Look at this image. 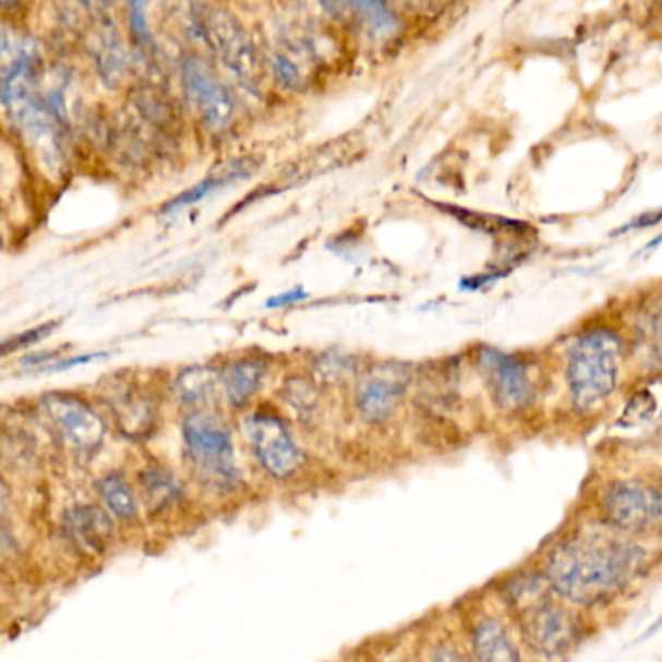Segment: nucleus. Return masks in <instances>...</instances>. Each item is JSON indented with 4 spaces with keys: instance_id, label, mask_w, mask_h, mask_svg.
<instances>
[{
    "instance_id": "23",
    "label": "nucleus",
    "mask_w": 662,
    "mask_h": 662,
    "mask_svg": "<svg viewBox=\"0 0 662 662\" xmlns=\"http://www.w3.org/2000/svg\"><path fill=\"white\" fill-rule=\"evenodd\" d=\"M310 293L305 292L303 288H293L290 292L278 293L270 300L266 301L265 305L268 310H278V308H286V305H292L298 301L308 300Z\"/></svg>"
},
{
    "instance_id": "10",
    "label": "nucleus",
    "mask_w": 662,
    "mask_h": 662,
    "mask_svg": "<svg viewBox=\"0 0 662 662\" xmlns=\"http://www.w3.org/2000/svg\"><path fill=\"white\" fill-rule=\"evenodd\" d=\"M201 27L208 44L220 53L228 67L238 72L243 80L253 79L255 51L249 44L245 32L239 26L238 20L231 19L230 14L220 10H213L201 19Z\"/></svg>"
},
{
    "instance_id": "18",
    "label": "nucleus",
    "mask_w": 662,
    "mask_h": 662,
    "mask_svg": "<svg viewBox=\"0 0 662 662\" xmlns=\"http://www.w3.org/2000/svg\"><path fill=\"white\" fill-rule=\"evenodd\" d=\"M350 9L356 10L375 34H393L398 27L397 16L381 2H353Z\"/></svg>"
},
{
    "instance_id": "12",
    "label": "nucleus",
    "mask_w": 662,
    "mask_h": 662,
    "mask_svg": "<svg viewBox=\"0 0 662 662\" xmlns=\"http://www.w3.org/2000/svg\"><path fill=\"white\" fill-rule=\"evenodd\" d=\"M67 529L80 546L104 550L113 537V525L106 513L94 505H79L67 517Z\"/></svg>"
},
{
    "instance_id": "24",
    "label": "nucleus",
    "mask_w": 662,
    "mask_h": 662,
    "mask_svg": "<svg viewBox=\"0 0 662 662\" xmlns=\"http://www.w3.org/2000/svg\"><path fill=\"white\" fill-rule=\"evenodd\" d=\"M662 220V210L657 213H647L643 216H637L631 221H627L626 226H622L619 230L612 231V236H622L626 231L643 230V228H651L654 224H659Z\"/></svg>"
},
{
    "instance_id": "15",
    "label": "nucleus",
    "mask_w": 662,
    "mask_h": 662,
    "mask_svg": "<svg viewBox=\"0 0 662 662\" xmlns=\"http://www.w3.org/2000/svg\"><path fill=\"white\" fill-rule=\"evenodd\" d=\"M98 490L107 509L113 513L117 519L133 521L134 517L139 515L136 497L123 477L107 474L106 478L99 480Z\"/></svg>"
},
{
    "instance_id": "17",
    "label": "nucleus",
    "mask_w": 662,
    "mask_h": 662,
    "mask_svg": "<svg viewBox=\"0 0 662 662\" xmlns=\"http://www.w3.org/2000/svg\"><path fill=\"white\" fill-rule=\"evenodd\" d=\"M447 213H453L457 216V220L467 224L472 230L484 231V233H519L527 228V224L522 221L507 220L499 216H486V214L468 213L462 208H445Z\"/></svg>"
},
{
    "instance_id": "27",
    "label": "nucleus",
    "mask_w": 662,
    "mask_h": 662,
    "mask_svg": "<svg viewBox=\"0 0 662 662\" xmlns=\"http://www.w3.org/2000/svg\"><path fill=\"white\" fill-rule=\"evenodd\" d=\"M659 245H662V233L661 236H657V238L651 239V241H649L643 249L645 251H653V249L659 248Z\"/></svg>"
},
{
    "instance_id": "22",
    "label": "nucleus",
    "mask_w": 662,
    "mask_h": 662,
    "mask_svg": "<svg viewBox=\"0 0 662 662\" xmlns=\"http://www.w3.org/2000/svg\"><path fill=\"white\" fill-rule=\"evenodd\" d=\"M274 69H276V74H278V79L282 80L286 86H298L300 84V71H298V67L293 64L292 59H288V57H284V55H278L276 57V61H274Z\"/></svg>"
},
{
    "instance_id": "3",
    "label": "nucleus",
    "mask_w": 662,
    "mask_h": 662,
    "mask_svg": "<svg viewBox=\"0 0 662 662\" xmlns=\"http://www.w3.org/2000/svg\"><path fill=\"white\" fill-rule=\"evenodd\" d=\"M189 459L206 486L233 490L239 482V468L230 430L220 418L208 412H195L183 424Z\"/></svg>"
},
{
    "instance_id": "7",
    "label": "nucleus",
    "mask_w": 662,
    "mask_h": 662,
    "mask_svg": "<svg viewBox=\"0 0 662 662\" xmlns=\"http://www.w3.org/2000/svg\"><path fill=\"white\" fill-rule=\"evenodd\" d=\"M408 381V365L400 362L380 363L370 373H365L356 393L363 418L370 422L387 420L395 412L400 398L405 397Z\"/></svg>"
},
{
    "instance_id": "26",
    "label": "nucleus",
    "mask_w": 662,
    "mask_h": 662,
    "mask_svg": "<svg viewBox=\"0 0 662 662\" xmlns=\"http://www.w3.org/2000/svg\"><path fill=\"white\" fill-rule=\"evenodd\" d=\"M99 356H104V353H94V356H80V358H72V360H61L59 363H53V365H45L44 371H64L71 370L74 365H80V363L89 362V360H96Z\"/></svg>"
},
{
    "instance_id": "2",
    "label": "nucleus",
    "mask_w": 662,
    "mask_h": 662,
    "mask_svg": "<svg viewBox=\"0 0 662 662\" xmlns=\"http://www.w3.org/2000/svg\"><path fill=\"white\" fill-rule=\"evenodd\" d=\"M622 342L606 328L579 336L567 353V383L575 407L581 410L601 405L618 385Z\"/></svg>"
},
{
    "instance_id": "8",
    "label": "nucleus",
    "mask_w": 662,
    "mask_h": 662,
    "mask_svg": "<svg viewBox=\"0 0 662 662\" xmlns=\"http://www.w3.org/2000/svg\"><path fill=\"white\" fill-rule=\"evenodd\" d=\"M610 521L629 532L649 529L662 519V494L641 482H622L604 499Z\"/></svg>"
},
{
    "instance_id": "1",
    "label": "nucleus",
    "mask_w": 662,
    "mask_h": 662,
    "mask_svg": "<svg viewBox=\"0 0 662 662\" xmlns=\"http://www.w3.org/2000/svg\"><path fill=\"white\" fill-rule=\"evenodd\" d=\"M636 546L606 537H579L559 544L547 562L552 589L575 604L609 601L637 569Z\"/></svg>"
},
{
    "instance_id": "13",
    "label": "nucleus",
    "mask_w": 662,
    "mask_h": 662,
    "mask_svg": "<svg viewBox=\"0 0 662 662\" xmlns=\"http://www.w3.org/2000/svg\"><path fill=\"white\" fill-rule=\"evenodd\" d=\"M478 662H521V654L505 627L495 619H484L474 629Z\"/></svg>"
},
{
    "instance_id": "11",
    "label": "nucleus",
    "mask_w": 662,
    "mask_h": 662,
    "mask_svg": "<svg viewBox=\"0 0 662 662\" xmlns=\"http://www.w3.org/2000/svg\"><path fill=\"white\" fill-rule=\"evenodd\" d=\"M183 79L189 98L206 123L220 129L230 121L233 111L230 94L206 64L198 61L186 62Z\"/></svg>"
},
{
    "instance_id": "9",
    "label": "nucleus",
    "mask_w": 662,
    "mask_h": 662,
    "mask_svg": "<svg viewBox=\"0 0 662 662\" xmlns=\"http://www.w3.org/2000/svg\"><path fill=\"white\" fill-rule=\"evenodd\" d=\"M44 408L55 428L62 433V437L80 450H92L98 447L106 425L92 408L71 395H47L44 398Z\"/></svg>"
},
{
    "instance_id": "5",
    "label": "nucleus",
    "mask_w": 662,
    "mask_h": 662,
    "mask_svg": "<svg viewBox=\"0 0 662 662\" xmlns=\"http://www.w3.org/2000/svg\"><path fill=\"white\" fill-rule=\"evenodd\" d=\"M530 647L546 657L565 653L577 641L581 626L574 612L547 601H530L521 614Z\"/></svg>"
},
{
    "instance_id": "16",
    "label": "nucleus",
    "mask_w": 662,
    "mask_h": 662,
    "mask_svg": "<svg viewBox=\"0 0 662 662\" xmlns=\"http://www.w3.org/2000/svg\"><path fill=\"white\" fill-rule=\"evenodd\" d=\"M142 492L154 509H166L181 497V486L164 468H151L142 474Z\"/></svg>"
},
{
    "instance_id": "6",
    "label": "nucleus",
    "mask_w": 662,
    "mask_h": 662,
    "mask_svg": "<svg viewBox=\"0 0 662 662\" xmlns=\"http://www.w3.org/2000/svg\"><path fill=\"white\" fill-rule=\"evenodd\" d=\"M478 370L486 380L497 407L504 410H521L532 400L529 373L513 356L482 346L478 352Z\"/></svg>"
},
{
    "instance_id": "25",
    "label": "nucleus",
    "mask_w": 662,
    "mask_h": 662,
    "mask_svg": "<svg viewBox=\"0 0 662 662\" xmlns=\"http://www.w3.org/2000/svg\"><path fill=\"white\" fill-rule=\"evenodd\" d=\"M433 662H470L468 661L465 654L457 651L455 647H449V645H442V647H437L435 649V653H433Z\"/></svg>"
},
{
    "instance_id": "4",
    "label": "nucleus",
    "mask_w": 662,
    "mask_h": 662,
    "mask_svg": "<svg viewBox=\"0 0 662 662\" xmlns=\"http://www.w3.org/2000/svg\"><path fill=\"white\" fill-rule=\"evenodd\" d=\"M243 430L256 459L274 478L292 477L300 468L301 453L280 418L256 412L245 418Z\"/></svg>"
},
{
    "instance_id": "19",
    "label": "nucleus",
    "mask_w": 662,
    "mask_h": 662,
    "mask_svg": "<svg viewBox=\"0 0 662 662\" xmlns=\"http://www.w3.org/2000/svg\"><path fill=\"white\" fill-rule=\"evenodd\" d=\"M177 387L185 402H201L213 390V375L206 370H189L179 377Z\"/></svg>"
},
{
    "instance_id": "20",
    "label": "nucleus",
    "mask_w": 662,
    "mask_h": 662,
    "mask_svg": "<svg viewBox=\"0 0 662 662\" xmlns=\"http://www.w3.org/2000/svg\"><path fill=\"white\" fill-rule=\"evenodd\" d=\"M248 176V171L245 169H239L238 173H233L230 177H213V179H206L203 183H198V185L193 186L191 191H186L181 196H177L176 201H171V203L164 208L166 213L168 210H177V208H183V206H189V204H195L204 198V196L208 195L210 191L214 189H218L220 185H226V183H230V181H236L239 177Z\"/></svg>"
},
{
    "instance_id": "14",
    "label": "nucleus",
    "mask_w": 662,
    "mask_h": 662,
    "mask_svg": "<svg viewBox=\"0 0 662 662\" xmlns=\"http://www.w3.org/2000/svg\"><path fill=\"white\" fill-rule=\"evenodd\" d=\"M265 377V365L258 360H241L230 365L224 373V387L231 405L241 407L255 395Z\"/></svg>"
},
{
    "instance_id": "21",
    "label": "nucleus",
    "mask_w": 662,
    "mask_h": 662,
    "mask_svg": "<svg viewBox=\"0 0 662 662\" xmlns=\"http://www.w3.org/2000/svg\"><path fill=\"white\" fill-rule=\"evenodd\" d=\"M51 328H53V325L49 323V325H41V327L34 328V330H26V333L16 336L14 340H7L4 346H2V352L10 353L12 352V348L16 350V348H24V346L36 345L44 336L51 333Z\"/></svg>"
}]
</instances>
